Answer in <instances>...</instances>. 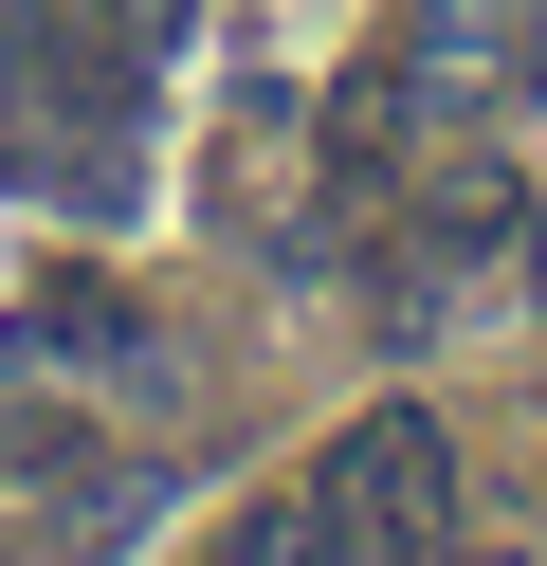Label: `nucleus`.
I'll use <instances>...</instances> for the list:
<instances>
[{"label": "nucleus", "mask_w": 547, "mask_h": 566, "mask_svg": "<svg viewBox=\"0 0 547 566\" xmlns=\"http://www.w3.org/2000/svg\"><path fill=\"white\" fill-rule=\"evenodd\" d=\"M201 566H311V493H274V512H238Z\"/></svg>", "instance_id": "20e7f679"}, {"label": "nucleus", "mask_w": 547, "mask_h": 566, "mask_svg": "<svg viewBox=\"0 0 547 566\" xmlns=\"http://www.w3.org/2000/svg\"><path fill=\"white\" fill-rule=\"evenodd\" d=\"M0 165L73 220H128L146 201V55L92 38L73 0H36L19 38H0Z\"/></svg>", "instance_id": "f257e3e1"}, {"label": "nucleus", "mask_w": 547, "mask_h": 566, "mask_svg": "<svg viewBox=\"0 0 547 566\" xmlns=\"http://www.w3.org/2000/svg\"><path fill=\"white\" fill-rule=\"evenodd\" d=\"M529 293H547V238H529Z\"/></svg>", "instance_id": "423d86ee"}, {"label": "nucleus", "mask_w": 547, "mask_h": 566, "mask_svg": "<svg viewBox=\"0 0 547 566\" xmlns=\"http://www.w3.org/2000/svg\"><path fill=\"white\" fill-rule=\"evenodd\" d=\"M438 566H456V548H438ZM474 566H529V548H474Z\"/></svg>", "instance_id": "39448f33"}, {"label": "nucleus", "mask_w": 547, "mask_h": 566, "mask_svg": "<svg viewBox=\"0 0 547 566\" xmlns=\"http://www.w3.org/2000/svg\"><path fill=\"white\" fill-rule=\"evenodd\" d=\"M456 548V439L420 402H365L311 475V566H438Z\"/></svg>", "instance_id": "f03ea898"}, {"label": "nucleus", "mask_w": 547, "mask_h": 566, "mask_svg": "<svg viewBox=\"0 0 547 566\" xmlns=\"http://www.w3.org/2000/svg\"><path fill=\"white\" fill-rule=\"evenodd\" d=\"M19 311H36V347H55V366H146V311L109 293V274H36Z\"/></svg>", "instance_id": "7ed1b4c3"}]
</instances>
